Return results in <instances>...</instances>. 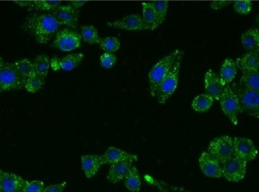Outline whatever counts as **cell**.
I'll return each instance as SVG.
<instances>
[{
	"label": "cell",
	"mask_w": 259,
	"mask_h": 192,
	"mask_svg": "<svg viewBox=\"0 0 259 192\" xmlns=\"http://www.w3.org/2000/svg\"><path fill=\"white\" fill-rule=\"evenodd\" d=\"M152 180L149 179L150 182H152L157 188H158L159 192H187L184 191V189L181 188H176L175 186H171V185H167L165 182H161V181L155 180V179H152Z\"/></svg>",
	"instance_id": "36"
},
{
	"label": "cell",
	"mask_w": 259,
	"mask_h": 192,
	"mask_svg": "<svg viewBox=\"0 0 259 192\" xmlns=\"http://www.w3.org/2000/svg\"><path fill=\"white\" fill-rule=\"evenodd\" d=\"M235 93L239 99L240 112L253 116L259 111V91L243 87H235Z\"/></svg>",
	"instance_id": "8"
},
{
	"label": "cell",
	"mask_w": 259,
	"mask_h": 192,
	"mask_svg": "<svg viewBox=\"0 0 259 192\" xmlns=\"http://www.w3.org/2000/svg\"><path fill=\"white\" fill-rule=\"evenodd\" d=\"M253 116L254 117H257V118L259 119V111H258V112L255 113V114H254Z\"/></svg>",
	"instance_id": "43"
},
{
	"label": "cell",
	"mask_w": 259,
	"mask_h": 192,
	"mask_svg": "<svg viewBox=\"0 0 259 192\" xmlns=\"http://www.w3.org/2000/svg\"><path fill=\"white\" fill-rule=\"evenodd\" d=\"M234 10L240 15H248L250 13L252 9V2L251 1H235L234 4Z\"/></svg>",
	"instance_id": "34"
},
{
	"label": "cell",
	"mask_w": 259,
	"mask_h": 192,
	"mask_svg": "<svg viewBox=\"0 0 259 192\" xmlns=\"http://www.w3.org/2000/svg\"><path fill=\"white\" fill-rule=\"evenodd\" d=\"M0 192H1V191H0Z\"/></svg>",
	"instance_id": "47"
},
{
	"label": "cell",
	"mask_w": 259,
	"mask_h": 192,
	"mask_svg": "<svg viewBox=\"0 0 259 192\" xmlns=\"http://www.w3.org/2000/svg\"><path fill=\"white\" fill-rule=\"evenodd\" d=\"M234 155L246 163L254 161L258 155V150L252 140L235 137L234 138Z\"/></svg>",
	"instance_id": "11"
},
{
	"label": "cell",
	"mask_w": 259,
	"mask_h": 192,
	"mask_svg": "<svg viewBox=\"0 0 259 192\" xmlns=\"http://www.w3.org/2000/svg\"><path fill=\"white\" fill-rule=\"evenodd\" d=\"M183 56H184V52L179 51L171 69L170 70L167 76L164 77L158 88L155 97L160 104L165 103L167 99L173 95L174 92L178 88Z\"/></svg>",
	"instance_id": "2"
},
{
	"label": "cell",
	"mask_w": 259,
	"mask_h": 192,
	"mask_svg": "<svg viewBox=\"0 0 259 192\" xmlns=\"http://www.w3.org/2000/svg\"><path fill=\"white\" fill-rule=\"evenodd\" d=\"M207 152L223 164L234 155V138L228 135L214 138L210 143Z\"/></svg>",
	"instance_id": "5"
},
{
	"label": "cell",
	"mask_w": 259,
	"mask_h": 192,
	"mask_svg": "<svg viewBox=\"0 0 259 192\" xmlns=\"http://www.w3.org/2000/svg\"><path fill=\"white\" fill-rule=\"evenodd\" d=\"M220 102L221 107L225 115L231 120L233 124L237 126L238 124L237 115L240 112V102L237 94L229 86L224 89Z\"/></svg>",
	"instance_id": "6"
},
{
	"label": "cell",
	"mask_w": 259,
	"mask_h": 192,
	"mask_svg": "<svg viewBox=\"0 0 259 192\" xmlns=\"http://www.w3.org/2000/svg\"><path fill=\"white\" fill-rule=\"evenodd\" d=\"M125 186L129 191H140L141 187V178L137 167L133 166L128 175L125 178Z\"/></svg>",
	"instance_id": "26"
},
{
	"label": "cell",
	"mask_w": 259,
	"mask_h": 192,
	"mask_svg": "<svg viewBox=\"0 0 259 192\" xmlns=\"http://www.w3.org/2000/svg\"><path fill=\"white\" fill-rule=\"evenodd\" d=\"M231 3V1H213L211 3V8L214 10L219 11L227 7Z\"/></svg>",
	"instance_id": "39"
},
{
	"label": "cell",
	"mask_w": 259,
	"mask_h": 192,
	"mask_svg": "<svg viewBox=\"0 0 259 192\" xmlns=\"http://www.w3.org/2000/svg\"><path fill=\"white\" fill-rule=\"evenodd\" d=\"M66 182L49 185V186L45 187L44 192H63L66 188Z\"/></svg>",
	"instance_id": "38"
},
{
	"label": "cell",
	"mask_w": 259,
	"mask_h": 192,
	"mask_svg": "<svg viewBox=\"0 0 259 192\" xmlns=\"http://www.w3.org/2000/svg\"><path fill=\"white\" fill-rule=\"evenodd\" d=\"M81 37L83 40L89 44H100L102 39L99 36L97 28L91 25L81 27Z\"/></svg>",
	"instance_id": "29"
},
{
	"label": "cell",
	"mask_w": 259,
	"mask_h": 192,
	"mask_svg": "<svg viewBox=\"0 0 259 192\" xmlns=\"http://www.w3.org/2000/svg\"><path fill=\"white\" fill-rule=\"evenodd\" d=\"M180 50H177L168 56L161 59L156 65H154L149 74V86L151 95L152 97L156 96L158 88L164 77L171 69L175 59L178 56Z\"/></svg>",
	"instance_id": "3"
},
{
	"label": "cell",
	"mask_w": 259,
	"mask_h": 192,
	"mask_svg": "<svg viewBox=\"0 0 259 192\" xmlns=\"http://www.w3.org/2000/svg\"><path fill=\"white\" fill-rule=\"evenodd\" d=\"M257 51H258L259 53V46H258V50H257Z\"/></svg>",
	"instance_id": "46"
},
{
	"label": "cell",
	"mask_w": 259,
	"mask_h": 192,
	"mask_svg": "<svg viewBox=\"0 0 259 192\" xmlns=\"http://www.w3.org/2000/svg\"><path fill=\"white\" fill-rule=\"evenodd\" d=\"M32 63H33V74L45 80L50 66L48 56L47 55H39L32 62Z\"/></svg>",
	"instance_id": "23"
},
{
	"label": "cell",
	"mask_w": 259,
	"mask_h": 192,
	"mask_svg": "<svg viewBox=\"0 0 259 192\" xmlns=\"http://www.w3.org/2000/svg\"><path fill=\"white\" fill-rule=\"evenodd\" d=\"M199 167L202 173L210 178L223 176L222 164L208 152H203L199 160Z\"/></svg>",
	"instance_id": "12"
},
{
	"label": "cell",
	"mask_w": 259,
	"mask_h": 192,
	"mask_svg": "<svg viewBox=\"0 0 259 192\" xmlns=\"http://www.w3.org/2000/svg\"><path fill=\"white\" fill-rule=\"evenodd\" d=\"M152 3L155 6L157 27H158L165 21L166 15L168 9V1H155Z\"/></svg>",
	"instance_id": "31"
},
{
	"label": "cell",
	"mask_w": 259,
	"mask_h": 192,
	"mask_svg": "<svg viewBox=\"0 0 259 192\" xmlns=\"http://www.w3.org/2000/svg\"><path fill=\"white\" fill-rule=\"evenodd\" d=\"M104 164H117L125 161H137L138 160L137 155L124 152L121 149L115 147H110L106 150L104 155H101Z\"/></svg>",
	"instance_id": "17"
},
{
	"label": "cell",
	"mask_w": 259,
	"mask_h": 192,
	"mask_svg": "<svg viewBox=\"0 0 259 192\" xmlns=\"http://www.w3.org/2000/svg\"><path fill=\"white\" fill-rule=\"evenodd\" d=\"M205 89L207 94L215 100H220L225 86L221 81L220 77L212 70H208L205 76Z\"/></svg>",
	"instance_id": "15"
},
{
	"label": "cell",
	"mask_w": 259,
	"mask_h": 192,
	"mask_svg": "<svg viewBox=\"0 0 259 192\" xmlns=\"http://www.w3.org/2000/svg\"><path fill=\"white\" fill-rule=\"evenodd\" d=\"M242 45L248 51H255L259 46V28H252L242 34Z\"/></svg>",
	"instance_id": "22"
},
{
	"label": "cell",
	"mask_w": 259,
	"mask_h": 192,
	"mask_svg": "<svg viewBox=\"0 0 259 192\" xmlns=\"http://www.w3.org/2000/svg\"><path fill=\"white\" fill-rule=\"evenodd\" d=\"M59 27V23L51 14H31L24 23V30L33 35L39 44L50 42Z\"/></svg>",
	"instance_id": "1"
},
{
	"label": "cell",
	"mask_w": 259,
	"mask_h": 192,
	"mask_svg": "<svg viewBox=\"0 0 259 192\" xmlns=\"http://www.w3.org/2000/svg\"><path fill=\"white\" fill-rule=\"evenodd\" d=\"M15 66L18 71V74L21 76L24 82H25L29 77L33 75V63L31 61L27 59H21L15 62Z\"/></svg>",
	"instance_id": "27"
},
{
	"label": "cell",
	"mask_w": 259,
	"mask_h": 192,
	"mask_svg": "<svg viewBox=\"0 0 259 192\" xmlns=\"http://www.w3.org/2000/svg\"><path fill=\"white\" fill-rule=\"evenodd\" d=\"M237 74V65L233 59H227L222 65L220 71V79L222 84L225 86L234 80Z\"/></svg>",
	"instance_id": "21"
},
{
	"label": "cell",
	"mask_w": 259,
	"mask_h": 192,
	"mask_svg": "<svg viewBox=\"0 0 259 192\" xmlns=\"http://www.w3.org/2000/svg\"><path fill=\"white\" fill-rule=\"evenodd\" d=\"M3 63V58L0 56V65H2V64Z\"/></svg>",
	"instance_id": "44"
},
{
	"label": "cell",
	"mask_w": 259,
	"mask_h": 192,
	"mask_svg": "<svg viewBox=\"0 0 259 192\" xmlns=\"http://www.w3.org/2000/svg\"><path fill=\"white\" fill-rule=\"evenodd\" d=\"M83 57L84 55L82 53H71L62 59L53 58L51 61V67L55 71L59 70L71 71L81 63Z\"/></svg>",
	"instance_id": "14"
},
{
	"label": "cell",
	"mask_w": 259,
	"mask_h": 192,
	"mask_svg": "<svg viewBox=\"0 0 259 192\" xmlns=\"http://www.w3.org/2000/svg\"><path fill=\"white\" fill-rule=\"evenodd\" d=\"M256 21L258 22V25H259V14L258 15H257L256 17Z\"/></svg>",
	"instance_id": "45"
},
{
	"label": "cell",
	"mask_w": 259,
	"mask_h": 192,
	"mask_svg": "<svg viewBox=\"0 0 259 192\" xmlns=\"http://www.w3.org/2000/svg\"><path fill=\"white\" fill-rule=\"evenodd\" d=\"M86 1H70L69 2V6H71V7L74 8L75 9H80L81 6H83V5L86 3Z\"/></svg>",
	"instance_id": "41"
},
{
	"label": "cell",
	"mask_w": 259,
	"mask_h": 192,
	"mask_svg": "<svg viewBox=\"0 0 259 192\" xmlns=\"http://www.w3.org/2000/svg\"><path fill=\"white\" fill-rule=\"evenodd\" d=\"M44 84L45 80L33 74L24 82V89L30 93H36L42 89Z\"/></svg>",
	"instance_id": "30"
},
{
	"label": "cell",
	"mask_w": 259,
	"mask_h": 192,
	"mask_svg": "<svg viewBox=\"0 0 259 192\" xmlns=\"http://www.w3.org/2000/svg\"><path fill=\"white\" fill-rule=\"evenodd\" d=\"M51 15L59 23V25H65L76 29L78 23L79 9H75L69 5L59 6L51 11Z\"/></svg>",
	"instance_id": "10"
},
{
	"label": "cell",
	"mask_w": 259,
	"mask_h": 192,
	"mask_svg": "<svg viewBox=\"0 0 259 192\" xmlns=\"http://www.w3.org/2000/svg\"><path fill=\"white\" fill-rule=\"evenodd\" d=\"M143 19L145 24L149 30H154L156 29V12L153 3H143Z\"/></svg>",
	"instance_id": "24"
},
{
	"label": "cell",
	"mask_w": 259,
	"mask_h": 192,
	"mask_svg": "<svg viewBox=\"0 0 259 192\" xmlns=\"http://www.w3.org/2000/svg\"><path fill=\"white\" fill-rule=\"evenodd\" d=\"M133 161H125L112 164L107 176L108 180L115 184L127 177L133 167Z\"/></svg>",
	"instance_id": "19"
},
{
	"label": "cell",
	"mask_w": 259,
	"mask_h": 192,
	"mask_svg": "<svg viewBox=\"0 0 259 192\" xmlns=\"http://www.w3.org/2000/svg\"><path fill=\"white\" fill-rule=\"evenodd\" d=\"M26 181L15 173L5 172L0 185V191L21 192L25 185Z\"/></svg>",
	"instance_id": "18"
},
{
	"label": "cell",
	"mask_w": 259,
	"mask_h": 192,
	"mask_svg": "<svg viewBox=\"0 0 259 192\" xmlns=\"http://www.w3.org/2000/svg\"><path fill=\"white\" fill-rule=\"evenodd\" d=\"M100 48L108 53H115L119 50L121 42L116 37H106L100 42Z\"/></svg>",
	"instance_id": "32"
},
{
	"label": "cell",
	"mask_w": 259,
	"mask_h": 192,
	"mask_svg": "<svg viewBox=\"0 0 259 192\" xmlns=\"http://www.w3.org/2000/svg\"><path fill=\"white\" fill-rule=\"evenodd\" d=\"M117 58L115 55L112 53H106L102 55L100 57V62H101L102 66L106 69L113 68L116 63Z\"/></svg>",
	"instance_id": "37"
},
{
	"label": "cell",
	"mask_w": 259,
	"mask_h": 192,
	"mask_svg": "<svg viewBox=\"0 0 259 192\" xmlns=\"http://www.w3.org/2000/svg\"><path fill=\"white\" fill-rule=\"evenodd\" d=\"M45 185L42 181H26L25 185L21 192H44Z\"/></svg>",
	"instance_id": "35"
},
{
	"label": "cell",
	"mask_w": 259,
	"mask_h": 192,
	"mask_svg": "<svg viewBox=\"0 0 259 192\" xmlns=\"http://www.w3.org/2000/svg\"><path fill=\"white\" fill-rule=\"evenodd\" d=\"M214 99L208 94H201L196 96L192 102V108L196 112L208 111L212 107Z\"/></svg>",
	"instance_id": "25"
},
{
	"label": "cell",
	"mask_w": 259,
	"mask_h": 192,
	"mask_svg": "<svg viewBox=\"0 0 259 192\" xmlns=\"http://www.w3.org/2000/svg\"><path fill=\"white\" fill-rule=\"evenodd\" d=\"M240 83L242 87L259 91V71L243 74L240 78Z\"/></svg>",
	"instance_id": "28"
},
{
	"label": "cell",
	"mask_w": 259,
	"mask_h": 192,
	"mask_svg": "<svg viewBox=\"0 0 259 192\" xmlns=\"http://www.w3.org/2000/svg\"><path fill=\"white\" fill-rule=\"evenodd\" d=\"M109 27L124 29L127 30H149L143 21V17L137 14L127 15L124 18L106 23Z\"/></svg>",
	"instance_id": "13"
},
{
	"label": "cell",
	"mask_w": 259,
	"mask_h": 192,
	"mask_svg": "<svg viewBox=\"0 0 259 192\" xmlns=\"http://www.w3.org/2000/svg\"><path fill=\"white\" fill-rule=\"evenodd\" d=\"M15 3H17L18 6H22V7H29L31 10L34 1H15Z\"/></svg>",
	"instance_id": "40"
},
{
	"label": "cell",
	"mask_w": 259,
	"mask_h": 192,
	"mask_svg": "<svg viewBox=\"0 0 259 192\" xmlns=\"http://www.w3.org/2000/svg\"><path fill=\"white\" fill-rule=\"evenodd\" d=\"M103 164L104 163L101 156L89 155L81 157L82 169L88 179L94 177Z\"/></svg>",
	"instance_id": "20"
},
{
	"label": "cell",
	"mask_w": 259,
	"mask_h": 192,
	"mask_svg": "<svg viewBox=\"0 0 259 192\" xmlns=\"http://www.w3.org/2000/svg\"><path fill=\"white\" fill-rule=\"evenodd\" d=\"M5 172L0 170V185H1L2 180H3V176H4Z\"/></svg>",
	"instance_id": "42"
},
{
	"label": "cell",
	"mask_w": 259,
	"mask_h": 192,
	"mask_svg": "<svg viewBox=\"0 0 259 192\" xmlns=\"http://www.w3.org/2000/svg\"><path fill=\"white\" fill-rule=\"evenodd\" d=\"M247 163L235 155L222 164L223 176L231 182H237L244 179Z\"/></svg>",
	"instance_id": "9"
},
{
	"label": "cell",
	"mask_w": 259,
	"mask_h": 192,
	"mask_svg": "<svg viewBox=\"0 0 259 192\" xmlns=\"http://www.w3.org/2000/svg\"><path fill=\"white\" fill-rule=\"evenodd\" d=\"M61 6V1H34L32 9L38 11H53Z\"/></svg>",
	"instance_id": "33"
},
{
	"label": "cell",
	"mask_w": 259,
	"mask_h": 192,
	"mask_svg": "<svg viewBox=\"0 0 259 192\" xmlns=\"http://www.w3.org/2000/svg\"><path fill=\"white\" fill-rule=\"evenodd\" d=\"M24 88V82L18 74L14 63L0 65V92L21 89Z\"/></svg>",
	"instance_id": "4"
},
{
	"label": "cell",
	"mask_w": 259,
	"mask_h": 192,
	"mask_svg": "<svg viewBox=\"0 0 259 192\" xmlns=\"http://www.w3.org/2000/svg\"><path fill=\"white\" fill-rule=\"evenodd\" d=\"M81 35L71 29L65 28L58 32L52 46L63 52H70L81 45Z\"/></svg>",
	"instance_id": "7"
},
{
	"label": "cell",
	"mask_w": 259,
	"mask_h": 192,
	"mask_svg": "<svg viewBox=\"0 0 259 192\" xmlns=\"http://www.w3.org/2000/svg\"><path fill=\"white\" fill-rule=\"evenodd\" d=\"M237 68H240L243 74L259 71V53L257 50L249 52L242 57L237 59Z\"/></svg>",
	"instance_id": "16"
}]
</instances>
